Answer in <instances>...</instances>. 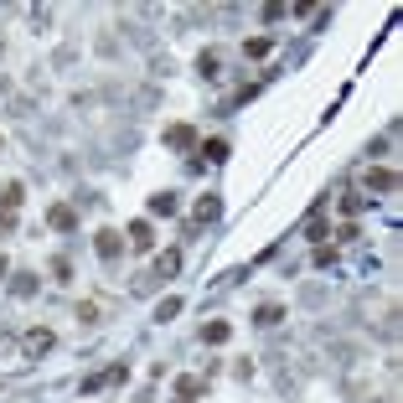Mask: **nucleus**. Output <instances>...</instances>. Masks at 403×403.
Listing matches in <instances>:
<instances>
[{"mask_svg":"<svg viewBox=\"0 0 403 403\" xmlns=\"http://www.w3.org/2000/svg\"><path fill=\"white\" fill-rule=\"evenodd\" d=\"M176 269H181V254H176V249H166L161 258H155V279H171Z\"/></svg>","mask_w":403,"mask_h":403,"instance_id":"nucleus-13","label":"nucleus"},{"mask_svg":"<svg viewBox=\"0 0 403 403\" xmlns=\"http://www.w3.org/2000/svg\"><path fill=\"white\" fill-rule=\"evenodd\" d=\"M166 145H171V150H191V145H197V129H191V124H171V129H166Z\"/></svg>","mask_w":403,"mask_h":403,"instance_id":"nucleus-7","label":"nucleus"},{"mask_svg":"<svg viewBox=\"0 0 403 403\" xmlns=\"http://www.w3.org/2000/svg\"><path fill=\"white\" fill-rule=\"evenodd\" d=\"M228 336H233V326H228V321H207V326H202V342H207V346H223Z\"/></svg>","mask_w":403,"mask_h":403,"instance_id":"nucleus-8","label":"nucleus"},{"mask_svg":"<svg viewBox=\"0 0 403 403\" xmlns=\"http://www.w3.org/2000/svg\"><path fill=\"white\" fill-rule=\"evenodd\" d=\"M6 274H10V264H6V254H0V284H6Z\"/></svg>","mask_w":403,"mask_h":403,"instance_id":"nucleus-24","label":"nucleus"},{"mask_svg":"<svg viewBox=\"0 0 403 403\" xmlns=\"http://www.w3.org/2000/svg\"><path fill=\"white\" fill-rule=\"evenodd\" d=\"M129 249H140V254H150L155 249V228L140 217V223H129Z\"/></svg>","mask_w":403,"mask_h":403,"instance_id":"nucleus-6","label":"nucleus"},{"mask_svg":"<svg viewBox=\"0 0 403 403\" xmlns=\"http://www.w3.org/2000/svg\"><path fill=\"white\" fill-rule=\"evenodd\" d=\"M362 186L388 197V191H398V171H388V166H367V176H362Z\"/></svg>","mask_w":403,"mask_h":403,"instance_id":"nucleus-3","label":"nucleus"},{"mask_svg":"<svg viewBox=\"0 0 403 403\" xmlns=\"http://www.w3.org/2000/svg\"><path fill=\"white\" fill-rule=\"evenodd\" d=\"M78 321H83V326H94V321H98V300H83V305H78Z\"/></svg>","mask_w":403,"mask_h":403,"instance_id":"nucleus-21","label":"nucleus"},{"mask_svg":"<svg viewBox=\"0 0 403 403\" xmlns=\"http://www.w3.org/2000/svg\"><path fill=\"white\" fill-rule=\"evenodd\" d=\"M176 212V191H155L150 197V217H171Z\"/></svg>","mask_w":403,"mask_h":403,"instance_id":"nucleus-12","label":"nucleus"},{"mask_svg":"<svg viewBox=\"0 0 403 403\" xmlns=\"http://www.w3.org/2000/svg\"><path fill=\"white\" fill-rule=\"evenodd\" d=\"M202 161H207V166H223V161H228V140H207V145H202Z\"/></svg>","mask_w":403,"mask_h":403,"instance_id":"nucleus-14","label":"nucleus"},{"mask_svg":"<svg viewBox=\"0 0 403 403\" xmlns=\"http://www.w3.org/2000/svg\"><path fill=\"white\" fill-rule=\"evenodd\" d=\"M171 316H181V300H176V295H166V300L155 305V321H171Z\"/></svg>","mask_w":403,"mask_h":403,"instance_id":"nucleus-20","label":"nucleus"},{"mask_svg":"<svg viewBox=\"0 0 403 403\" xmlns=\"http://www.w3.org/2000/svg\"><path fill=\"white\" fill-rule=\"evenodd\" d=\"M197 73H202V78H217V73H223V52H212V47H207L202 57H197Z\"/></svg>","mask_w":403,"mask_h":403,"instance_id":"nucleus-11","label":"nucleus"},{"mask_svg":"<svg viewBox=\"0 0 403 403\" xmlns=\"http://www.w3.org/2000/svg\"><path fill=\"white\" fill-rule=\"evenodd\" d=\"M21 197H26V191H21V181H10V186H6V191H0V212H6V217H16V207H21Z\"/></svg>","mask_w":403,"mask_h":403,"instance_id":"nucleus-9","label":"nucleus"},{"mask_svg":"<svg viewBox=\"0 0 403 403\" xmlns=\"http://www.w3.org/2000/svg\"><path fill=\"white\" fill-rule=\"evenodd\" d=\"M10 295H16V300H31L36 295V274H16L10 279Z\"/></svg>","mask_w":403,"mask_h":403,"instance_id":"nucleus-15","label":"nucleus"},{"mask_svg":"<svg viewBox=\"0 0 403 403\" xmlns=\"http://www.w3.org/2000/svg\"><path fill=\"white\" fill-rule=\"evenodd\" d=\"M94 254L103 258V264H114V258L124 254V233H119V228H98V233H94Z\"/></svg>","mask_w":403,"mask_h":403,"instance_id":"nucleus-1","label":"nucleus"},{"mask_svg":"<svg viewBox=\"0 0 403 403\" xmlns=\"http://www.w3.org/2000/svg\"><path fill=\"white\" fill-rule=\"evenodd\" d=\"M202 388H207V378H181L176 383V398H202Z\"/></svg>","mask_w":403,"mask_h":403,"instance_id":"nucleus-18","label":"nucleus"},{"mask_svg":"<svg viewBox=\"0 0 403 403\" xmlns=\"http://www.w3.org/2000/svg\"><path fill=\"white\" fill-rule=\"evenodd\" d=\"M305 238H310V243H326V238H331V223H326V217H310Z\"/></svg>","mask_w":403,"mask_h":403,"instance_id":"nucleus-19","label":"nucleus"},{"mask_svg":"<svg viewBox=\"0 0 403 403\" xmlns=\"http://www.w3.org/2000/svg\"><path fill=\"white\" fill-rule=\"evenodd\" d=\"M279 321H284V305H274V300L254 310V326H279Z\"/></svg>","mask_w":403,"mask_h":403,"instance_id":"nucleus-10","label":"nucleus"},{"mask_svg":"<svg viewBox=\"0 0 403 403\" xmlns=\"http://www.w3.org/2000/svg\"><path fill=\"white\" fill-rule=\"evenodd\" d=\"M362 207H367V197H342V212H346V217H357Z\"/></svg>","mask_w":403,"mask_h":403,"instance_id":"nucleus-23","label":"nucleus"},{"mask_svg":"<svg viewBox=\"0 0 403 403\" xmlns=\"http://www.w3.org/2000/svg\"><path fill=\"white\" fill-rule=\"evenodd\" d=\"M52 346H57V336H52L47 326H31V331L21 336V352H26V357H47Z\"/></svg>","mask_w":403,"mask_h":403,"instance_id":"nucleus-2","label":"nucleus"},{"mask_svg":"<svg viewBox=\"0 0 403 403\" xmlns=\"http://www.w3.org/2000/svg\"><path fill=\"white\" fill-rule=\"evenodd\" d=\"M217 212H223V202H217V197H202L197 202V223H217Z\"/></svg>","mask_w":403,"mask_h":403,"instance_id":"nucleus-17","label":"nucleus"},{"mask_svg":"<svg viewBox=\"0 0 403 403\" xmlns=\"http://www.w3.org/2000/svg\"><path fill=\"white\" fill-rule=\"evenodd\" d=\"M269 52H274L269 36H249V42H243V57H269Z\"/></svg>","mask_w":403,"mask_h":403,"instance_id":"nucleus-16","label":"nucleus"},{"mask_svg":"<svg viewBox=\"0 0 403 403\" xmlns=\"http://www.w3.org/2000/svg\"><path fill=\"white\" fill-rule=\"evenodd\" d=\"M310 258H316V269H326V264H336V249H326V243H316V254H310Z\"/></svg>","mask_w":403,"mask_h":403,"instance_id":"nucleus-22","label":"nucleus"},{"mask_svg":"<svg viewBox=\"0 0 403 403\" xmlns=\"http://www.w3.org/2000/svg\"><path fill=\"white\" fill-rule=\"evenodd\" d=\"M176 403H197V398H176Z\"/></svg>","mask_w":403,"mask_h":403,"instance_id":"nucleus-25","label":"nucleus"},{"mask_svg":"<svg viewBox=\"0 0 403 403\" xmlns=\"http://www.w3.org/2000/svg\"><path fill=\"white\" fill-rule=\"evenodd\" d=\"M124 362H119V367H103V372H94V378H83V393H98V388H109V383H124Z\"/></svg>","mask_w":403,"mask_h":403,"instance_id":"nucleus-5","label":"nucleus"},{"mask_svg":"<svg viewBox=\"0 0 403 403\" xmlns=\"http://www.w3.org/2000/svg\"><path fill=\"white\" fill-rule=\"evenodd\" d=\"M47 228H57V233H73L78 228V212L68 202H57V207H47Z\"/></svg>","mask_w":403,"mask_h":403,"instance_id":"nucleus-4","label":"nucleus"}]
</instances>
